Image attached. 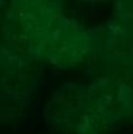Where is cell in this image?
Wrapping results in <instances>:
<instances>
[{"mask_svg": "<svg viewBox=\"0 0 133 134\" xmlns=\"http://www.w3.org/2000/svg\"><path fill=\"white\" fill-rule=\"evenodd\" d=\"M43 116L57 134H102L108 127L99 115L88 87L73 82L54 91Z\"/></svg>", "mask_w": 133, "mask_h": 134, "instance_id": "6da1fadb", "label": "cell"}, {"mask_svg": "<svg viewBox=\"0 0 133 134\" xmlns=\"http://www.w3.org/2000/svg\"><path fill=\"white\" fill-rule=\"evenodd\" d=\"M87 87L99 115L108 127L133 118V88L125 77L102 76Z\"/></svg>", "mask_w": 133, "mask_h": 134, "instance_id": "5b68a950", "label": "cell"}, {"mask_svg": "<svg viewBox=\"0 0 133 134\" xmlns=\"http://www.w3.org/2000/svg\"><path fill=\"white\" fill-rule=\"evenodd\" d=\"M64 8L65 0H11L1 32L13 46L30 57V39L64 14Z\"/></svg>", "mask_w": 133, "mask_h": 134, "instance_id": "3957f363", "label": "cell"}, {"mask_svg": "<svg viewBox=\"0 0 133 134\" xmlns=\"http://www.w3.org/2000/svg\"><path fill=\"white\" fill-rule=\"evenodd\" d=\"M32 59L1 49V122H13L25 109L37 86Z\"/></svg>", "mask_w": 133, "mask_h": 134, "instance_id": "277c9868", "label": "cell"}, {"mask_svg": "<svg viewBox=\"0 0 133 134\" xmlns=\"http://www.w3.org/2000/svg\"><path fill=\"white\" fill-rule=\"evenodd\" d=\"M83 1H87V3H102L106 0H83Z\"/></svg>", "mask_w": 133, "mask_h": 134, "instance_id": "9c48e42d", "label": "cell"}, {"mask_svg": "<svg viewBox=\"0 0 133 134\" xmlns=\"http://www.w3.org/2000/svg\"><path fill=\"white\" fill-rule=\"evenodd\" d=\"M124 77L127 80L128 83H130L133 88V63L131 64L128 68H126V72H125V75H124Z\"/></svg>", "mask_w": 133, "mask_h": 134, "instance_id": "ba28073f", "label": "cell"}, {"mask_svg": "<svg viewBox=\"0 0 133 134\" xmlns=\"http://www.w3.org/2000/svg\"><path fill=\"white\" fill-rule=\"evenodd\" d=\"M29 53L32 59L62 69L71 68L91 53V33L63 14L31 38Z\"/></svg>", "mask_w": 133, "mask_h": 134, "instance_id": "7a4b0ae2", "label": "cell"}, {"mask_svg": "<svg viewBox=\"0 0 133 134\" xmlns=\"http://www.w3.org/2000/svg\"><path fill=\"white\" fill-rule=\"evenodd\" d=\"M91 55L109 68H128L133 63V32L115 19L89 30Z\"/></svg>", "mask_w": 133, "mask_h": 134, "instance_id": "8992f818", "label": "cell"}, {"mask_svg": "<svg viewBox=\"0 0 133 134\" xmlns=\"http://www.w3.org/2000/svg\"><path fill=\"white\" fill-rule=\"evenodd\" d=\"M114 19L133 32V0H115Z\"/></svg>", "mask_w": 133, "mask_h": 134, "instance_id": "52a82bcc", "label": "cell"}]
</instances>
